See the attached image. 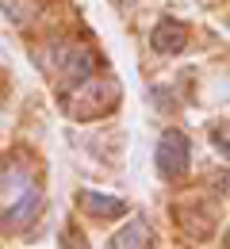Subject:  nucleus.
Segmentation results:
<instances>
[{
  "label": "nucleus",
  "instance_id": "nucleus-1",
  "mask_svg": "<svg viewBox=\"0 0 230 249\" xmlns=\"http://www.w3.org/2000/svg\"><path fill=\"white\" fill-rule=\"evenodd\" d=\"M119 104V89L111 85V81H104V85H92L88 77L81 81V89H73V96L66 100L69 115H77V119H96L104 111H111Z\"/></svg>",
  "mask_w": 230,
  "mask_h": 249
},
{
  "label": "nucleus",
  "instance_id": "nucleus-2",
  "mask_svg": "<svg viewBox=\"0 0 230 249\" xmlns=\"http://www.w3.org/2000/svg\"><path fill=\"white\" fill-rule=\"evenodd\" d=\"M192 146H188V138H184V130H165L161 138H158V150H154V161H158V173H161L165 180H177V177H184L188 173V154Z\"/></svg>",
  "mask_w": 230,
  "mask_h": 249
},
{
  "label": "nucleus",
  "instance_id": "nucleus-3",
  "mask_svg": "<svg viewBox=\"0 0 230 249\" xmlns=\"http://www.w3.org/2000/svg\"><path fill=\"white\" fill-rule=\"evenodd\" d=\"M184 42H188V31H184V23H177V19H161V23L154 27V35H150V46H154L158 54H180Z\"/></svg>",
  "mask_w": 230,
  "mask_h": 249
},
{
  "label": "nucleus",
  "instance_id": "nucleus-4",
  "mask_svg": "<svg viewBox=\"0 0 230 249\" xmlns=\"http://www.w3.org/2000/svg\"><path fill=\"white\" fill-rule=\"evenodd\" d=\"M38 203H42V199H38V192L23 188V196H19V199H16V203H12V207L0 215V222H4L8 230H19V226H27V222L38 215Z\"/></svg>",
  "mask_w": 230,
  "mask_h": 249
},
{
  "label": "nucleus",
  "instance_id": "nucleus-5",
  "mask_svg": "<svg viewBox=\"0 0 230 249\" xmlns=\"http://www.w3.org/2000/svg\"><path fill=\"white\" fill-rule=\"evenodd\" d=\"M81 203H85L88 215H96V218H119L123 211H127L123 199H115V196H100V192H85Z\"/></svg>",
  "mask_w": 230,
  "mask_h": 249
},
{
  "label": "nucleus",
  "instance_id": "nucleus-6",
  "mask_svg": "<svg viewBox=\"0 0 230 249\" xmlns=\"http://www.w3.org/2000/svg\"><path fill=\"white\" fill-rule=\"evenodd\" d=\"M111 246L115 249H142V246H154V234H150L146 222H131V226H123V230L111 238Z\"/></svg>",
  "mask_w": 230,
  "mask_h": 249
},
{
  "label": "nucleus",
  "instance_id": "nucleus-7",
  "mask_svg": "<svg viewBox=\"0 0 230 249\" xmlns=\"http://www.w3.org/2000/svg\"><path fill=\"white\" fill-rule=\"evenodd\" d=\"M0 12H4L16 27H31V19L38 16V4H35V0H0Z\"/></svg>",
  "mask_w": 230,
  "mask_h": 249
},
{
  "label": "nucleus",
  "instance_id": "nucleus-8",
  "mask_svg": "<svg viewBox=\"0 0 230 249\" xmlns=\"http://www.w3.org/2000/svg\"><path fill=\"white\" fill-rule=\"evenodd\" d=\"M127 4H134V0H127Z\"/></svg>",
  "mask_w": 230,
  "mask_h": 249
}]
</instances>
